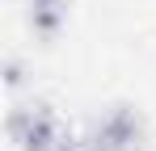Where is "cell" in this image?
Listing matches in <instances>:
<instances>
[{"instance_id":"obj_1","label":"cell","mask_w":156,"mask_h":151,"mask_svg":"<svg viewBox=\"0 0 156 151\" xmlns=\"http://www.w3.org/2000/svg\"><path fill=\"white\" fill-rule=\"evenodd\" d=\"M9 143L13 151H55L63 143V126L47 105H17L9 113Z\"/></svg>"},{"instance_id":"obj_2","label":"cell","mask_w":156,"mask_h":151,"mask_svg":"<svg viewBox=\"0 0 156 151\" xmlns=\"http://www.w3.org/2000/svg\"><path fill=\"white\" fill-rule=\"evenodd\" d=\"M89 151H139L144 147V122L135 118V109H114L89 134Z\"/></svg>"},{"instance_id":"obj_3","label":"cell","mask_w":156,"mask_h":151,"mask_svg":"<svg viewBox=\"0 0 156 151\" xmlns=\"http://www.w3.org/2000/svg\"><path fill=\"white\" fill-rule=\"evenodd\" d=\"M68 4L72 0H30V25H34V34L55 38L63 29V21H68Z\"/></svg>"},{"instance_id":"obj_4","label":"cell","mask_w":156,"mask_h":151,"mask_svg":"<svg viewBox=\"0 0 156 151\" xmlns=\"http://www.w3.org/2000/svg\"><path fill=\"white\" fill-rule=\"evenodd\" d=\"M55 151H89V147H76L72 139H63V143H59V147H55Z\"/></svg>"}]
</instances>
